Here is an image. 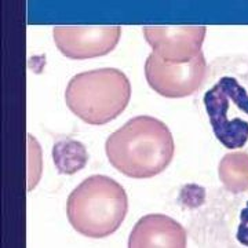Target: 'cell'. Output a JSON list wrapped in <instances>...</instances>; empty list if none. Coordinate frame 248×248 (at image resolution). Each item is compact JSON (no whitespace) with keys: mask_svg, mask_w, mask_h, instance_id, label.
Wrapping results in <instances>:
<instances>
[{"mask_svg":"<svg viewBox=\"0 0 248 248\" xmlns=\"http://www.w3.org/2000/svg\"><path fill=\"white\" fill-rule=\"evenodd\" d=\"M174 151V138L169 127L146 115L128 120L105 143L110 164L134 179L159 175L172 161Z\"/></svg>","mask_w":248,"mask_h":248,"instance_id":"1","label":"cell"},{"mask_svg":"<svg viewBox=\"0 0 248 248\" xmlns=\"http://www.w3.org/2000/svg\"><path fill=\"white\" fill-rule=\"evenodd\" d=\"M128 211V197L115 179L91 175L68 197L66 215L72 228L91 239L113 234Z\"/></svg>","mask_w":248,"mask_h":248,"instance_id":"2","label":"cell"},{"mask_svg":"<svg viewBox=\"0 0 248 248\" xmlns=\"http://www.w3.org/2000/svg\"><path fill=\"white\" fill-rule=\"evenodd\" d=\"M131 98V84L123 72L104 68L73 76L65 101L73 115L90 125H102L124 112Z\"/></svg>","mask_w":248,"mask_h":248,"instance_id":"3","label":"cell"},{"mask_svg":"<svg viewBox=\"0 0 248 248\" xmlns=\"http://www.w3.org/2000/svg\"><path fill=\"white\" fill-rule=\"evenodd\" d=\"M207 62L202 53L192 61L166 62L152 53L145 62V78L157 94L166 98H185L202 87L207 76Z\"/></svg>","mask_w":248,"mask_h":248,"instance_id":"4","label":"cell"},{"mask_svg":"<svg viewBox=\"0 0 248 248\" xmlns=\"http://www.w3.org/2000/svg\"><path fill=\"white\" fill-rule=\"evenodd\" d=\"M54 42L71 60H90L113 51L122 36V27H55Z\"/></svg>","mask_w":248,"mask_h":248,"instance_id":"5","label":"cell"},{"mask_svg":"<svg viewBox=\"0 0 248 248\" xmlns=\"http://www.w3.org/2000/svg\"><path fill=\"white\" fill-rule=\"evenodd\" d=\"M205 27H145V40L152 53L166 62L182 63L192 61L203 53Z\"/></svg>","mask_w":248,"mask_h":248,"instance_id":"6","label":"cell"},{"mask_svg":"<svg viewBox=\"0 0 248 248\" xmlns=\"http://www.w3.org/2000/svg\"><path fill=\"white\" fill-rule=\"evenodd\" d=\"M130 248L186 247V232L175 219L163 214L141 218L128 239Z\"/></svg>","mask_w":248,"mask_h":248,"instance_id":"7","label":"cell"},{"mask_svg":"<svg viewBox=\"0 0 248 248\" xmlns=\"http://www.w3.org/2000/svg\"><path fill=\"white\" fill-rule=\"evenodd\" d=\"M205 78H217V83L229 98L231 105L248 116V57H222L211 62Z\"/></svg>","mask_w":248,"mask_h":248,"instance_id":"8","label":"cell"},{"mask_svg":"<svg viewBox=\"0 0 248 248\" xmlns=\"http://www.w3.org/2000/svg\"><path fill=\"white\" fill-rule=\"evenodd\" d=\"M53 160L60 174L72 175L84 169L89 161V153L81 142L61 138L54 143Z\"/></svg>","mask_w":248,"mask_h":248,"instance_id":"9","label":"cell"},{"mask_svg":"<svg viewBox=\"0 0 248 248\" xmlns=\"http://www.w3.org/2000/svg\"><path fill=\"white\" fill-rule=\"evenodd\" d=\"M219 178L225 187L233 193L246 192L248 189V153L226 155L219 163Z\"/></svg>","mask_w":248,"mask_h":248,"instance_id":"10","label":"cell"},{"mask_svg":"<svg viewBox=\"0 0 248 248\" xmlns=\"http://www.w3.org/2000/svg\"><path fill=\"white\" fill-rule=\"evenodd\" d=\"M236 236H237V240L243 246H247L248 247V222H241L240 223Z\"/></svg>","mask_w":248,"mask_h":248,"instance_id":"11","label":"cell"},{"mask_svg":"<svg viewBox=\"0 0 248 248\" xmlns=\"http://www.w3.org/2000/svg\"><path fill=\"white\" fill-rule=\"evenodd\" d=\"M240 221L241 222H248V203H247V207L241 211L240 214Z\"/></svg>","mask_w":248,"mask_h":248,"instance_id":"12","label":"cell"}]
</instances>
